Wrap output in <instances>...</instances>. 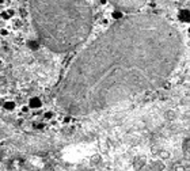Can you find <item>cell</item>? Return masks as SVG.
<instances>
[{
    "label": "cell",
    "mask_w": 190,
    "mask_h": 171,
    "mask_svg": "<svg viewBox=\"0 0 190 171\" xmlns=\"http://www.w3.org/2000/svg\"><path fill=\"white\" fill-rule=\"evenodd\" d=\"M182 55V36L164 18L122 16L76 56L57 103L76 117L107 110L164 85Z\"/></svg>",
    "instance_id": "6da1fadb"
},
{
    "label": "cell",
    "mask_w": 190,
    "mask_h": 171,
    "mask_svg": "<svg viewBox=\"0 0 190 171\" xmlns=\"http://www.w3.org/2000/svg\"><path fill=\"white\" fill-rule=\"evenodd\" d=\"M34 30L42 45L55 53H69L92 30L88 0H29Z\"/></svg>",
    "instance_id": "7a4b0ae2"
},
{
    "label": "cell",
    "mask_w": 190,
    "mask_h": 171,
    "mask_svg": "<svg viewBox=\"0 0 190 171\" xmlns=\"http://www.w3.org/2000/svg\"><path fill=\"white\" fill-rule=\"evenodd\" d=\"M107 1H110L117 10L122 12H129V14L139 11L147 3V0H107Z\"/></svg>",
    "instance_id": "3957f363"
},
{
    "label": "cell",
    "mask_w": 190,
    "mask_h": 171,
    "mask_svg": "<svg viewBox=\"0 0 190 171\" xmlns=\"http://www.w3.org/2000/svg\"><path fill=\"white\" fill-rule=\"evenodd\" d=\"M178 19H179L182 23H189L190 11H189V10H181V11L178 12Z\"/></svg>",
    "instance_id": "277c9868"
},
{
    "label": "cell",
    "mask_w": 190,
    "mask_h": 171,
    "mask_svg": "<svg viewBox=\"0 0 190 171\" xmlns=\"http://www.w3.org/2000/svg\"><path fill=\"white\" fill-rule=\"evenodd\" d=\"M42 106V102H41V99L37 97L34 98H30V101H29V107L30 109H39Z\"/></svg>",
    "instance_id": "5b68a950"
},
{
    "label": "cell",
    "mask_w": 190,
    "mask_h": 171,
    "mask_svg": "<svg viewBox=\"0 0 190 171\" xmlns=\"http://www.w3.org/2000/svg\"><path fill=\"white\" fill-rule=\"evenodd\" d=\"M27 48L36 52V50H38V49H39V42H38V41H36V39H29V41H27Z\"/></svg>",
    "instance_id": "8992f818"
},
{
    "label": "cell",
    "mask_w": 190,
    "mask_h": 171,
    "mask_svg": "<svg viewBox=\"0 0 190 171\" xmlns=\"http://www.w3.org/2000/svg\"><path fill=\"white\" fill-rule=\"evenodd\" d=\"M189 144H190V140L189 137L185 139V143H183V151H185V156L189 158Z\"/></svg>",
    "instance_id": "52a82bcc"
},
{
    "label": "cell",
    "mask_w": 190,
    "mask_h": 171,
    "mask_svg": "<svg viewBox=\"0 0 190 171\" xmlns=\"http://www.w3.org/2000/svg\"><path fill=\"white\" fill-rule=\"evenodd\" d=\"M122 16H124L122 11H120V10H116V11L111 12V18L114 19V20H117V19H120V18H122Z\"/></svg>",
    "instance_id": "ba28073f"
},
{
    "label": "cell",
    "mask_w": 190,
    "mask_h": 171,
    "mask_svg": "<svg viewBox=\"0 0 190 171\" xmlns=\"http://www.w3.org/2000/svg\"><path fill=\"white\" fill-rule=\"evenodd\" d=\"M4 109L6 110H14L15 109V102H12V101H7V102H4Z\"/></svg>",
    "instance_id": "9c48e42d"
},
{
    "label": "cell",
    "mask_w": 190,
    "mask_h": 171,
    "mask_svg": "<svg viewBox=\"0 0 190 171\" xmlns=\"http://www.w3.org/2000/svg\"><path fill=\"white\" fill-rule=\"evenodd\" d=\"M167 118L168 120H174L175 118V113L174 111H167Z\"/></svg>",
    "instance_id": "30bf717a"
},
{
    "label": "cell",
    "mask_w": 190,
    "mask_h": 171,
    "mask_svg": "<svg viewBox=\"0 0 190 171\" xmlns=\"http://www.w3.org/2000/svg\"><path fill=\"white\" fill-rule=\"evenodd\" d=\"M14 27H15V29H20V27H22V22H20V20H16V22L14 23Z\"/></svg>",
    "instance_id": "8fae6325"
},
{
    "label": "cell",
    "mask_w": 190,
    "mask_h": 171,
    "mask_svg": "<svg viewBox=\"0 0 190 171\" xmlns=\"http://www.w3.org/2000/svg\"><path fill=\"white\" fill-rule=\"evenodd\" d=\"M52 117H53V113H52V111H46V113H45V118H46V120H50Z\"/></svg>",
    "instance_id": "7c38bea8"
},
{
    "label": "cell",
    "mask_w": 190,
    "mask_h": 171,
    "mask_svg": "<svg viewBox=\"0 0 190 171\" xmlns=\"http://www.w3.org/2000/svg\"><path fill=\"white\" fill-rule=\"evenodd\" d=\"M34 128H37V129H42L43 128V124H39V122H36V124H34Z\"/></svg>",
    "instance_id": "4fadbf2b"
},
{
    "label": "cell",
    "mask_w": 190,
    "mask_h": 171,
    "mask_svg": "<svg viewBox=\"0 0 190 171\" xmlns=\"http://www.w3.org/2000/svg\"><path fill=\"white\" fill-rule=\"evenodd\" d=\"M1 16H3V19H10V18H11V16H10V15L7 14V11L3 12V14H1Z\"/></svg>",
    "instance_id": "5bb4252c"
},
{
    "label": "cell",
    "mask_w": 190,
    "mask_h": 171,
    "mask_svg": "<svg viewBox=\"0 0 190 171\" xmlns=\"http://www.w3.org/2000/svg\"><path fill=\"white\" fill-rule=\"evenodd\" d=\"M0 34H1V36H7V34H8V30H6V29H1V30H0Z\"/></svg>",
    "instance_id": "9a60e30c"
},
{
    "label": "cell",
    "mask_w": 190,
    "mask_h": 171,
    "mask_svg": "<svg viewBox=\"0 0 190 171\" xmlns=\"http://www.w3.org/2000/svg\"><path fill=\"white\" fill-rule=\"evenodd\" d=\"M7 14H8V15H10V16L12 18V15H14V10H7Z\"/></svg>",
    "instance_id": "2e32d148"
},
{
    "label": "cell",
    "mask_w": 190,
    "mask_h": 171,
    "mask_svg": "<svg viewBox=\"0 0 190 171\" xmlns=\"http://www.w3.org/2000/svg\"><path fill=\"white\" fill-rule=\"evenodd\" d=\"M22 111H23V113H26V111H29V106H25V107L22 109Z\"/></svg>",
    "instance_id": "e0dca14e"
},
{
    "label": "cell",
    "mask_w": 190,
    "mask_h": 171,
    "mask_svg": "<svg viewBox=\"0 0 190 171\" xmlns=\"http://www.w3.org/2000/svg\"><path fill=\"white\" fill-rule=\"evenodd\" d=\"M64 121H65V122H69V121H71V117H65V118H64Z\"/></svg>",
    "instance_id": "ac0fdd59"
},
{
    "label": "cell",
    "mask_w": 190,
    "mask_h": 171,
    "mask_svg": "<svg viewBox=\"0 0 190 171\" xmlns=\"http://www.w3.org/2000/svg\"><path fill=\"white\" fill-rule=\"evenodd\" d=\"M107 3V0H101V4H106Z\"/></svg>",
    "instance_id": "d6986e66"
},
{
    "label": "cell",
    "mask_w": 190,
    "mask_h": 171,
    "mask_svg": "<svg viewBox=\"0 0 190 171\" xmlns=\"http://www.w3.org/2000/svg\"><path fill=\"white\" fill-rule=\"evenodd\" d=\"M4 3V0H0V4H3Z\"/></svg>",
    "instance_id": "ffe728a7"
}]
</instances>
